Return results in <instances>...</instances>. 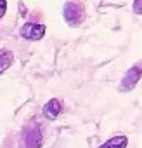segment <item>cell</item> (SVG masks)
<instances>
[{"label":"cell","instance_id":"8","mask_svg":"<svg viewBox=\"0 0 142 148\" xmlns=\"http://www.w3.org/2000/svg\"><path fill=\"white\" fill-rule=\"evenodd\" d=\"M132 11H133L135 14H142V0H133Z\"/></svg>","mask_w":142,"mask_h":148},{"label":"cell","instance_id":"7","mask_svg":"<svg viewBox=\"0 0 142 148\" xmlns=\"http://www.w3.org/2000/svg\"><path fill=\"white\" fill-rule=\"evenodd\" d=\"M126 145H128L126 136H113L106 143H102L99 148H126Z\"/></svg>","mask_w":142,"mask_h":148},{"label":"cell","instance_id":"2","mask_svg":"<svg viewBox=\"0 0 142 148\" xmlns=\"http://www.w3.org/2000/svg\"><path fill=\"white\" fill-rule=\"evenodd\" d=\"M43 143L42 127L38 122H31L23 129V145L24 148H40Z\"/></svg>","mask_w":142,"mask_h":148},{"label":"cell","instance_id":"4","mask_svg":"<svg viewBox=\"0 0 142 148\" xmlns=\"http://www.w3.org/2000/svg\"><path fill=\"white\" fill-rule=\"evenodd\" d=\"M45 32H47V26L45 25H40V23H24L19 30V35L26 40H42L45 37Z\"/></svg>","mask_w":142,"mask_h":148},{"label":"cell","instance_id":"3","mask_svg":"<svg viewBox=\"0 0 142 148\" xmlns=\"http://www.w3.org/2000/svg\"><path fill=\"white\" fill-rule=\"evenodd\" d=\"M140 77H142V61H139L137 64H133L132 68L126 70V73H125L123 79H121V86H120V89L125 91V92H126V91H132V89L139 84Z\"/></svg>","mask_w":142,"mask_h":148},{"label":"cell","instance_id":"9","mask_svg":"<svg viewBox=\"0 0 142 148\" xmlns=\"http://www.w3.org/2000/svg\"><path fill=\"white\" fill-rule=\"evenodd\" d=\"M7 12V0H0V19H2Z\"/></svg>","mask_w":142,"mask_h":148},{"label":"cell","instance_id":"1","mask_svg":"<svg viewBox=\"0 0 142 148\" xmlns=\"http://www.w3.org/2000/svg\"><path fill=\"white\" fill-rule=\"evenodd\" d=\"M62 16H64V21L69 26H80L85 21V16H87L85 5L80 0H68L62 7Z\"/></svg>","mask_w":142,"mask_h":148},{"label":"cell","instance_id":"6","mask_svg":"<svg viewBox=\"0 0 142 148\" xmlns=\"http://www.w3.org/2000/svg\"><path fill=\"white\" fill-rule=\"evenodd\" d=\"M12 63H14L12 51H9V49H0V75H2L7 68H11Z\"/></svg>","mask_w":142,"mask_h":148},{"label":"cell","instance_id":"5","mask_svg":"<svg viewBox=\"0 0 142 148\" xmlns=\"http://www.w3.org/2000/svg\"><path fill=\"white\" fill-rule=\"evenodd\" d=\"M61 112H62V105H61V101H59L57 98L49 99V101L43 105V108H42L43 117L49 119V120H55V119L61 115Z\"/></svg>","mask_w":142,"mask_h":148}]
</instances>
